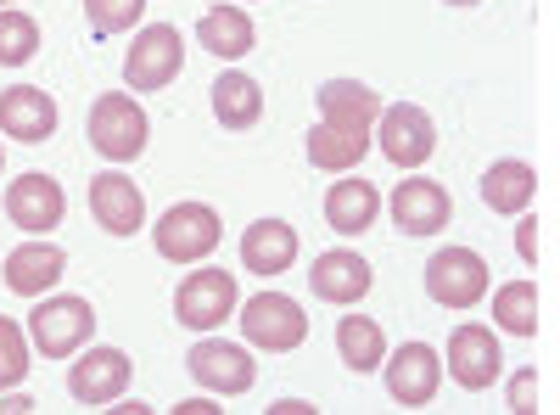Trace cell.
<instances>
[{
	"label": "cell",
	"instance_id": "obj_1",
	"mask_svg": "<svg viewBox=\"0 0 560 415\" xmlns=\"http://www.w3.org/2000/svg\"><path fill=\"white\" fill-rule=\"evenodd\" d=\"M84 135H90V147H96L107 163H135L140 152H147V141H152V118H147V107H140L129 90H107V96H96V107H90Z\"/></svg>",
	"mask_w": 560,
	"mask_h": 415
},
{
	"label": "cell",
	"instance_id": "obj_3",
	"mask_svg": "<svg viewBox=\"0 0 560 415\" xmlns=\"http://www.w3.org/2000/svg\"><path fill=\"white\" fill-rule=\"evenodd\" d=\"M427 298L438 309H477L488 298V258L477 247H438L427 258Z\"/></svg>",
	"mask_w": 560,
	"mask_h": 415
},
{
	"label": "cell",
	"instance_id": "obj_36",
	"mask_svg": "<svg viewBox=\"0 0 560 415\" xmlns=\"http://www.w3.org/2000/svg\"><path fill=\"white\" fill-rule=\"evenodd\" d=\"M448 7H477V0H448Z\"/></svg>",
	"mask_w": 560,
	"mask_h": 415
},
{
	"label": "cell",
	"instance_id": "obj_8",
	"mask_svg": "<svg viewBox=\"0 0 560 415\" xmlns=\"http://www.w3.org/2000/svg\"><path fill=\"white\" fill-rule=\"evenodd\" d=\"M443 371H448L465 393H488V388L504 377V348H499L493 326H477V320L454 326L448 354H443Z\"/></svg>",
	"mask_w": 560,
	"mask_h": 415
},
{
	"label": "cell",
	"instance_id": "obj_35",
	"mask_svg": "<svg viewBox=\"0 0 560 415\" xmlns=\"http://www.w3.org/2000/svg\"><path fill=\"white\" fill-rule=\"evenodd\" d=\"M0 410H7V415H23V410H34V399H23V393H12V399H0Z\"/></svg>",
	"mask_w": 560,
	"mask_h": 415
},
{
	"label": "cell",
	"instance_id": "obj_11",
	"mask_svg": "<svg viewBox=\"0 0 560 415\" xmlns=\"http://www.w3.org/2000/svg\"><path fill=\"white\" fill-rule=\"evenodd\" d=\"M382 365H387V393L404 410H427L438 399V388H443V354L432 343H404Z\"/></svg>",
	"mask_w": 560,
	"mask_h": 415
},
{
	"label": "cell",
	"instance_id": "obj_31",
	"mask_svg": "<svg viewBox=\"0 0 560 415\" xmlns=\"http://www.w3.org/2000/svg\"><path fill=\"white\" fill-rule=\"evenodd\" d=\"M533 399H538V371H516V377H510V410L527 415V410H538Z\"/></svg>",
	"mask_w": 560,
	"mask_h": 415
},
{
	"label": "cell",
	"instance_id": "obj_37",
	"mask_svg": "<svg viewBox=\"0 0 560 415\" xmlns=\"http://www.w3.org/2000/svg\"><path fill=\"white\" fill-rule=\"evenodd\" d=\"M0 163H7V147H0Z\"/></svg>",
	"mask_w": 560,
	"mask_h": 415
},
{
	"label": "cell",
	"instance_id": "obj_30",
	"mask_svg": "<svg viewBox=\"0 0 560 415\" xmlns=\"http://www.w3.org/2000/svg\"><path fill=\"white\" fill-rule=\"evenodd\" d=\"M23 377H28V337L18 320L0 314V393L23 388Z\"/></svg>",
	"mask_w": 560,
	"mask_h": 415
},
{
	"label": "cell",
	"instance_id": "obj_17",
	"mask_svg": "<svg viewBox=\"0 0 560 415\" xmlns=\"http://www.w3.org/2000/svg\"><path fill=\"white\" fill-rule=\"evenodd\" d=\"M90 214H96V224L107 237H135V230L147 224V197H140V186L129 174L107 169V174L90 180Z\"/></svg>",
	"mask_w": 560,
	"mask_h": 415
},
{
	"label": "cell",
	"instance_id": "obj_34",
	"mask_svg": "<svg viewBox=\"0 0 560 415\" xmlns=\"http://www.w3.org/2000/svg\"><path fill=\"white\" fill-rule=\"evenodd\" d=\"M308 410H314V404H303V399H280V404H275V415H308Z\"/></svg>",
	"mask_w": 560,
	"mask_h": 415
},
{
	"label": "cell",
	"instance_id": "obj_9",
	"mask_svg": "<svg viewBox=\"0 0 560 415\" xmlns=\"http://www.w3.org/2000/svg\"><path fill=\"white\" fill-rule=\"evenodd\" d=\"M376 147L393 169H420L432 152H438V124L427 107H415V102H393L382 107L376 118Z\"/></svg>",
	"mask_w": 560,
	"mask_h": 415
},
{
	"label": "cell",
	"instance_id": "obj_22",
	"mask_svg": "<svg viewBox=\"0 0 560 415\" xmlns=\"http://www.w3.org/2000/svg\"><path fill=\"white\" fill-rule=\"evenodd\" d=\"M533 197H538V169H533V163H522V158L488 163V174H482V203H488L493 214L516 219V214L533 208Z\"/></svg>",
	"mask_w": 560,
	"mask_h": 415
},
{
	"label": "cell",
	"instance_id": "obj_13",
	"mask_svg": "<svg viewBox=\"0 0 560 415\" xmlns=\"http://www.w3.org/2000/svg\"><path fill=\"white\" fill-rule=\"evenodd\" d=\"M68 214V197L51 174H23L7 186V219L23 230V237H51Z\"/></svg>",
	"mask_w": 560,
	"mask_h": 415
},
{
	"label": "cell",
	"instance_id": "obj_12",
	"mask_svg": "<svg viewBox=\"0 0 560 415\" xmlns=\"http://www.w3.org/2000/svg\"><path fill=\"white\" fill-rule=\"evenodd\" d=\"M129 377L135 371H129V354L124 348H90L84 343V354L73 359V371H68V393L84 410H107L113 399H124Z\"/></svg>",
	"mask_w": 560,
	"mask_h": 415
},
{
	"label": "cell",
	"instance_id": "obj_16",
	"mask_svg": "<svg viewBox=\"0 0 560 415\" xmlns=\"http://www.w3.org/2000/svg\"><path fill=\"white\" fill-rule=\"evenodd\" d=\"M0 135H12V141H23V147L51 141V135H57V102H51V90H39V84L0 90Z\"/></svg>",
	"mask_w": 560,
	"mask_h": 415
},
{
	"label": "cell",
	"instance_id": "obj_33",
	"mask_svg": "<svg viewBox=\"0 0 560 415\" xmlns=\"http://www.w3.org/2000/svg\"><path fill=\"white\" fill-rule=\"evenodd\" d=\"M179 415H219V404H208V399H185Z\"/></svg>",
	"mask_w": 560,
	"mask_h": 415
},
{
	"label": "cell",
	"instance_id": "obj_15",
	"mask_svg": "<svg viewBox=\"0 0 560 415\" xmlns=\"http://www.w3.org/2000/svg\"><path fill=\"white\" fill-rule=\"evenodd\" d=\"M308 287L319 303H337V309H353L370 287H376V269H370L353 247H331V253H319L314 269H308Z\"/></svg>",
	"mask_w": 560,
	"mask_h": 415
},
{
	"label": "cell",
	"instance_id": "obj_10",
	"mask_svg": "<svg viewBox=\"0 0 560 415\" xmlns=\"http://www.w3.org/2000/svg\"><path fill=\"white\" fill-rule=\"evenodd\" d=\"M185 371H191L197 388L208 393H224V399H236L258 382V365L242 343H224V337H202L191 343V354H185Z\"/></svg>",
	"mask_w": 560,
	"mask_h": 415
},
{
	"label": "cell",
	"instance_id": "obj_5",
	"mask_svg": "<svg viewBox=\"0 0 560 415\" xmlns=\"http://www.w3.org/2000/svg\"><path fill=\"white\" fill-rule=\"evenodd\" d=\"M236 309H242V292L230 269H191L174 292V320L191 332H219Z\"/></svg>",
	"mask_w": 560,
	"mask_h": 415
},
{
	"label": "cell",
	"instance_id": "obj_25",
	"mask_svg": "<svg viewBox=\"0 0 560 415\" xmlns=\"http://www.w3.org/2000/svg\"><path fill=\"white\" fill-rule=\"evenodd\" d=\"M337 354L353 377H370V371H382V359H387V337L370 314H342L337 320Z\"/></svg>",
	"mask_w": 560,
	"mask_h": 415
},
{
	"label": "cell",
	"instance_id": "obj_18",
	"mask_svg": "<svg viewBox=\"0 0 560 415\" xmlns=\"http://www.w3.org/2000/svg\"><path fill=\"white\" fill-rule=\"evenodd\" d=\"M454 203L448 192L438 186V180H398L393 192V224L404 230V237H438V230L448 224Z\"/></svg>",
	"mask_w": 560,
	"mask_h": 415
},
{
	"label": "cell",
	"instance_id": "obj_23",
	"mask_svg": "<svg viewBox=\"0 0 560 415\" xmlns=\"http://www.w3.org/2000/svg\"><path fill=\"white\" fill-rule=\"evenodd\" d=\"M197 45H202L208 57H219V62H242L253 45H258V28H253L247 7H213L197 23Z\"/></svg>",
	"mask_w": 560,
	"mask_h": 415
},
{
	"label": "cell",
	"instance_id": "obj_6",
	"mask_svg": "<svg viewBox=\"0 0 560 415\" xmlns=\"http://www.w3.org/2000/svg\"><path fill=\"white\" fill-rule=\"evenodd\" d=\"M185 73V39L174 23H147L135 34L129 57H124V84L129 90H168Z\"/></svg>",
	"mask_w": 560,
	"mask_h": 415
},
{
	"label": "cell",
	"instance_id": "obj_20",
	"mask_svg": "<svg viewBox=\"0 0 560 415\" xmlns=\"http://www.w3.org/2000/svg\"><path fill=\"white\" fill-rule=\"evenodd\" d=\"M382 107H387V102H382L364 79H325V84H319V118H325V124H342V129H376Z\"/></svg>",
	"mask_w": 560,
	"mask_h": 415
},
{
	"label": "cell",
	"instance_id": "obj_2",
	"mask_svg": "<svg viewBox=\"0 0 560 415\" xmlns=\"http://www.w3.org/2000/svg\"><path fill=\"white\" fill-rule=\"evenodd\" d=\"M90 337H96V309H90V298L45 292L39 309L28 314V343H34L45 359H73Z\"/></svg>",
	"mask_w": 560,
	"mask_h": 415
},
{
	"label": "cell",
	"instance_id": "obj_27",
	"mask_svg": "<svg viewBox=\"0 0 560 415\" xmlns=\"http://www.w3.org/2000/svg\"><path fill=\"white\" fill-rule=\"evenodd\" d=\"M493 326L510 337H538V287L533 281H510L493 292Z\"/></svg>",
	"mask_w": 560,
	"mask_h": 415
},
{
	"label": "cell",
	"instance_id": "obj_21",
	"mask_svg": "<svg viewBox=\"0 0 560 415\" xmlns=\"http://www.w3.org/2000/svg\"><path fill=\"white\" fill-rule=\"evenodd\" d=\"M370 135L376 129H342V124H314L308 129V163L319 169V174H353L359 163H364V152H370Z\"/></svg>",
	"mask_w": 560,
	"mask_h": 415
},
{
	"label": "cell",
	"instance_id": "obj_32",
	"mask_svg": "<svg viewBox=\"0 0 560 415\" xmlns=\"http://www.w3.org/2000/svg\"><path fill=\"white\" fill-rule=\"evenodd\" d=\"M522 219V214H516ZM516 247H522V264H538V219H522L516 224Z\"/></svg>",
	"mask_w": 560,
	"mask_h": 415
},
{
	"label": "cell",
	"instance_id": "obj_28",
	"mask_svg": "<svg viewBox=\"0 0 560 415\" xmlns=\"http://www.w3.org/2000/svg\"><path fill=\"white\" fill-rule=\"evenodd\" d=\"M140 18H147V0H84V23H90V39H113V34H129Z\"/></svg>",
	"mask_w": 560,
	"mask_h": 415
},
{
	"label": "cell",
	"instance_id": "obj_7",
	"mask_svg": "<svg viewBox=\"0 0 560 415\" xmlns=\"http://www.w3.org/2000/svg\"><path fill=\"white\" fill-rule=\"evenodd\" d=\"M242 332H247L253 348L292 354V348H303V337H308V314H303V303L287 298V292H258V298L242 303Z\"/></svg>",
	"mask_w": 560,
	"mask_h": 415
},
{
	"label": "cell",
	"instance_id": "obj_19",
	"mask_svg": "<svg viewBox=\"0 0 560 415\" xmlns=\"http://www.w3.org/2000/svg\"><path fill=\"white\" fill-rule=\"evenodd\" d=\"M292 264H298V230L287 219H253L242 230V269L269 281V275H287Z\"/></svg>",
	"mask_w": 560,
	"mask_h": 415
},
{
	"label": "cell",
	"instance_id": "obj_24",
	"mask_svg": "<svg viewBox=\"0 0 560 415\" xmlns=\"http://www.w3.org/2000/svg\"><path fill=\"white\" fill-rule=\"evenodd\" d=\"M376 219H382V192L370 186V180H337V186L325 192V224H331L337 237H364Z\"/></svg>",
	"mask_w": 560,
	"mask_h": 415
},
{
	"label": "cell",
	"instance_id": "obj_29",
	"mask_svg": "<svg viewBox=\"0 0 560 415\" xmlns=\"http://www.w3.org/2000/svg\"><path fill=\"white\" fill-rule=\"evenodd\" d=\"M39 51V23L28 12H0V68H23Z\"/></svg>",
	"mask_w": 560,
	"mask_h": 415
},
{
	"label": "cell",
	"instance_id": "obj_26",
	"mask_svg": "<svg viewBox=\"0 0 560 415\" xmlns=\"http://www.w3.org/2000/svg\"><path fill=\"white\" fill-rule=\"evenodd\" d=\"M213 118L224 129H253L264 118V90L253 73H219L213 79Z\"/></svg>",
	"mask_w": 560,
	"mask_h": 415
},
{
	"label": "cell",
	"instance_id": "obj_14",
	"mask_svg": "<svg viewBox=\"0 0 560 415\" xmlns=\"http://www.w3.org/2000/svg\"><path fill=\"white\" fill-rule=\"evenodd\" d=\"M7 292L18 298H45V292H57V281L68 275V253L57 242H45V237H28L23 247L7 253Z\"/></svg>",
	"mask_w": 560,
	"mask_h": 415
},
{
	"label": "cell",
	"instance_id": "obj_4",
	"mask_svg": "<svg viewBox=\"0 0 560 415\" xmlns=\"http://www.w3.org/2000/svg\"><path fill=\"white\" fill-rule=\"evenodd\" d=\"M224 237V224L208 203H174L158 224H152V247L168 258V264H202Z\"/></svg>",
	"mask_w": 560,
	"mask_h": 415
}]
</instances>
